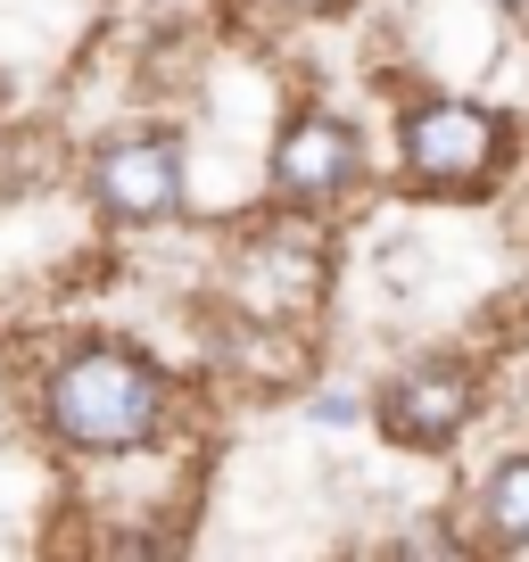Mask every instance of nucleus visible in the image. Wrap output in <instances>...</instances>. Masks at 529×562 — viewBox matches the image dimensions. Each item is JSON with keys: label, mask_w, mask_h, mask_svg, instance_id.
<instances>
[{"label": "nucleus", "mask_w": 529, "mask_h": 562, "mask_svg": "<svg viewBox=\"0 0 529 562\" xmlns=\"http://www.w3.org/2000/svg\"><path fill=\"white\" fill-rule=\"evenodd\" d=\"M166 405H175L166 372L142 348H124V339H75L42 372V430H50V447L91 456V463L158 447Z\"/></svg>", "instance_id": "f257e3e1"}, {"label": "nucleus", "mask_w": 529, "mask_h": 562, "mask_svg": "<svg viewBox=\"0 0 529 562\" xmlns=\"http://www.w3.org/2000/svg\"><path fill=\"white\" fill-rule=\"evenodd\" d=\"M91 207L124 232H149L182 215V140L175 133H124L91 158Z\"/></svg>", "instance_id": "f03ea898"}, {"label": "nucleus", "mask_w": 529, "mask_h": 562, "mask_svg": "<svg viewBox=\"0 0 529 562\" xmlns=\"http://www.w3.org/2000/svg\"><path fill=\"white\" fill-rule=\"evenodd\" d=\"M505 158V124L472 100H423L406 116V175L430 191H480Z\"/></svg>", "instance_id": "7ed1b4c3"}, {"label": "nucleus", "mask_w": 529, "mask_h": 562, "mask_svg": "<svg viewBox=\"0 0 529 562\" xmlns=\"http://www.w3.org/2000/svg\"><path fill=\"white\" fill-rule=\"evenodd\" d=\"M356 175H364V140H356L348 116L306 108V116L282 124V140H273V191H282L290 207H323V199H339Z\"/></svg>", "instance_id": "20e7f679"}, {"label": "nucleus", "mask_w": 529, "mask_h": 562, "mask_svg": "<svg viewBox=\"0 0 529 562\" xmlns=\"http://www.w3.org/2000/svg\"><path fill=\"white\" fill-rule=\"evenodd\" d=\"M472 405H480V389H472V372H455V364H423V372H397L389 381V397H381V430L397 447H447L472 422Z\"/></svg>", "instance_id": "39448f33"}, {"label": "nucleus", "mask_w": 529, "mask_h": 562, "mask_svg": "<svg viewBox=\"0 0 529 562\" xmlns=\"http://www.w3.org/2000/svg\"><path fill=\"white\" fill-rule=\"evenodd\" d=\"M480 521H488L496 546H529V456L496 463L488 488H480Z\"/></svg>", "instance_id": "423d86ee"}, {"label": "nucleus", "mask_w": 529, "mask_h": 562, "mask_svg": "<svg viewBox=\"0 0 529 562\" xmlns=\"http://www.w3.org/2000/svg\"><path fill=\"white\" fill-rule=\"evenodd\" d=\"M306 414H315V422H356V397H348V389H323Z\"/></svg>", "instance_id": "0eeeda50"}, {"label": "nucleus", "mask_w": 529, "mask_h": 562, "mask_svg": "<svg viewBox=\"0 0 529 562\" xmlns=\"http://www.w3.org/2000/svg\"><path fill=\"white\" fill-rule=\"evenodd\" d=\"M282 9H323V0H282Z\"/></svg>", "instance_id": "6e6552de"}, {"label": "nucleus", "mask_w": 529, "mask_h": 562, "mask_svg": "<svg viewBox=\"0 0 529 562\" xmlns=\"http://www.w3.org/2000/svg\"><path fill=\"white\" fill-rule=\"evenodd\" d=\"M505 9H529V0H505Z\"/></svg>", "instance_id": "1a4fd4ad"}]
</instances>
